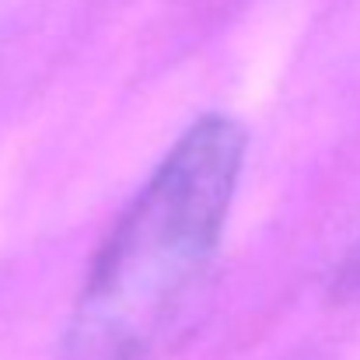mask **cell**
Instances as JSON below:
<instances>
[{
    "instance_id": "6da1fadb",
    "label": "cell",
    "mask_w": 360,
    "mask_h": 360,
    "mask_svg": "<svg viewBox=\"0 0 360 360\" xmlns=\"http://www.w3.org/2000/svg\"><path fill=\"white\" fill-rule=\"evenodd\" d=\"M248 133L207 112L158 161L91 259L56 360H150L224 238Z\"/></svg>"
},
{
    "instance_id": "7a4b0ae2",
    "label": "cell",
    "mask_w": 360,
    "mask_h": 360,
    "mask_svg": "<svg viewBox=\"0 0 360 360\" xmlns=\"http://www.w3.org/2000/svg\"><path fill=\"white\" fill-rule=\"evenodd\" d=\"M336 290L340 294H360V241H357V248L343 259V266H340Z\"/></svg>"
}]
</instances>
